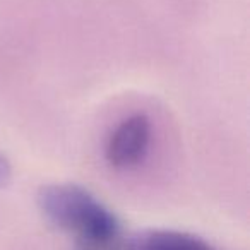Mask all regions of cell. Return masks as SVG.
<instances>
[{
  "label": "cell",
  "mask_w": 250,
  "mask_h": 250,
  "mask_svg": "<svg viewBox=\"0 0 250 250\" xmlns=\"http://www.w3.org/2000/svg\"><path fill=\"white\" fill-rule=\"evenodd\" d=\"M11 178H12L11 165H9L7 158L0 153V188L7 187L9 182H11Z\"/></svg>",
  "instance_id": "cell-5"
},
{
  "label": "cell",
  "mask_w": 250,
  "mask_h": 250,
  "mask_svg": "<svg viewBox=\"0 0 250 250\" xmlns=\"http://www.w3.org/2000/svg\"><path fill=\"white\" fill-rule=\"evenodd\" d=\"M40 211L50 223L76 233L77 240L120 235L117 216L89 190L74 184H50L36 195Z\"/></svg>",
  "instance_id": "cell-1"
},
{
  "label": "cell",
  "mask_w": 250,
  "mask_h": 250,
  "mask_svg": "<svg viewBox=\"0 0 250 250\" xmlns=\"http://www.w3.org/2000/svg\"><path fill=\"white\" fill-rule=\"evenodd\" d=\"M76 250H127V243H124L118 236L110 238H84L77 240Z\"/></svg>",
  "instance_id": "cell-4"
},
{
  "label": "cell",
  "mask_w": 250,
  "mask_h": 250,
  "mask_svg": "<svg viewBox=\"0 0 250 250\" xmlns=\"http://www.w3.org/2000/svg\"><path fill=\"white\" fill-rule=\"evenodd\" d=\"M127 250H211L197 235L175 229H147L127 242Z\"/></svg>",
  "instance_id": "cell-3"
},
{
  "label": "cell",
  "mask_w": 250,
  "mask_h": 250,
  "mask_svg": "<svg viewBox=\"0 0 250 250\" xmlns=\"http://www.w3.org/2000/svg\"><path fill=\"white\" fill-rule=\"evenodd\" d=\"M151 139V122L136 113L125 118L111 132L106 144V161L113 168H130L144 158Z\"/></svg>",
  "instance_id": "cell-2"
}]
</instances>
